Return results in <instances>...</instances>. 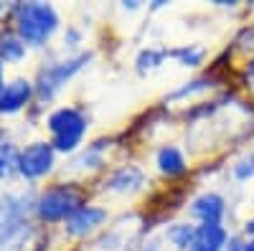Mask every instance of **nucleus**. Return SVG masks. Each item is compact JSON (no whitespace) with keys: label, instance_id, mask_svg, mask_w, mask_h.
<instances>
[{"label":"nucleus","instance_id":"obj_1","mask_svg":"<svg viewBox=\"0 0 254 251\" xmlns=\"http://www.w3.org/2000/svg\"><path fill=\"white\" fill-rule=\"evenodd\" d=\"M59 28V15L49 3H20L15 5V31L26 44L41 46Z\"/></svg>","mask_w":254,"mask_h":251},{"label":"nucleus","instance_id":"obj_2","mask_svg":"<svg viewBox=\"0 0 254 251\" xmlns=\"http://www.w3.org/2000/svg\"><path fill=\"white\" fill-rule=\"evenodd\" d=\"M26 203L23 196H5L0 201V249H18L28 239L31 223L26 218Z\"/></svg>","mask_w":254,"mask_h":251},{"label":"nucleus","instance_id":"obj_3","mask_svg":"<svg viewBox=\"0 0 254 251\" xmlns=\"http://www.w3.org/2000/svg\"><path fill=\"white\" fill-rule=\"evenodd\" d=\"M84 205V193L76 185H54L36 201V211L44 221H69Z\"/></svg>","mask_w":254,"mask_h":251},{"label":"nucleus","instance_id":"obj_4","mask_svg":"<svg viewBox=\"0 0 254 251\" xmlns=\"http://www.w3.org/2000/svg\"><path fill=\"white\" fill-rule=\"evenodd\" d=\"M49 130L54 137V142H51L54 150L71 152L79 148L84 132H87V119L74 107H61L49 117Z\"/></svg>","mask_w":254,"mask_h":251},{"label":"nucleus","instance_id":"obj_5","mask_svg":"<svg viewBox=\"0 0 254 251\" xmlns=\"http://www.w3.org/2000/svg\"><path fill=\"white\" fill-rule=\"evenodd\" d=\"M87 61H89V53H81L76 58L61 61V64H54V66L44 69L41 76H38V97L41 99H51L61 89V84H66V79H71L84 64H87Z\"/></svg>","mask_w":254,"mask_h":251},{"label":"nucleus","instance_id":"obj_6","mask_svg":"<svg viewBox=\"0 0 254 251\" xmlns=\"http://www.w3.org/2000/svg\"><path fill=\"white\" fill-rule=\"evenodd\" d=\"M54 167V145L51 142H33L20 152V165H18V173L36 180L41 175H46Z\"/></svg>","mask_w":254,"mask_h":251},{"label":"nucleus","instance_id":"obj_7","mask_svg":"<svg viewBox=\"0 0 254 251\" xmlns=\"http://www.w3.org/2000/svg\"><path fill=\"white\" fill-rule=\"evenodd\" d=\"M107 221V211L104 208H94V205H81L79 211L66 221V231L71 236H87L89 231H94L97 226H102Z\"/></svg>","mask_w":254,"mask_h":251},{"label":"nucleus","instance_id":"obj_8","mask_svg":"<svg viewBox=\"0 0 254 251\" xmlns=\"http://www.w3.org/2000/svg\"><path fill=\"white\" fill-rule=\"evenodd\" d=\"M33 94V87L26 81V79H15L10 81L8 87L3 89V94H0V112L3 114H13L18 109H23L28 99Z\"/></svg>","mask_w":254,"mask_h":251},{"label":"nucleus","instance_id":"obj_9","mask_svg":"<svg viewBox=\"0 0 254 251\" xmlns=\"http://www.w3.org/2000/svg\"><path fill=\"white\" fill-rule=\"evenodd\" d=\"M226 246V231L219 223H203L196 228L190 251H224Z\"/></svg>","mask_w":254,"mask_h":251},{"label":"nucleus","instance_id":"obj_10","mask_svg":"<svg viewBox=\"0 0 254 251\" xmlns=\"http://www.w3.org/2000/svg\"><path fill=\"white\" fill-rule=\"evenodd\" d=\"M224 198L216 196V193H206L201 198L193 201V205H190V213H193L196 218H201L203 223H219L224 218Z\"/></svg>","mask_w":254,"mask_h":251},{"label":"nucleus","instance_id":"obj_11","mask_svg":"<svg viewBox=\"0 0 254 251\" xmlns=\"http://www.w3.org/2000/svg\"><path fill=\"white\" fill-rule=\"evenodd\" d=\"M158 167H160V173L168 175V178H178V175H183L188 170L183 152L178 148H171V145L160 148V152H158Z\"/></svg>","mask_w":254,"mask_h":251},{"label":"nucleus","instance_id":"obj_12","mask_svg":"<svg viewBox=\"0 0 254 251\" xmlns=\"http://www.w3.org/2000/svg\"><path fill=\"white\" fill-rule=\"evenodd\" d=\"M26 56V41L20 38L18 33H10V31H3L0 33V61L5 64H15Z\"/></svg>","mask_w":254,"mask_h":251},{"label":"nucleus","instance_id":"obj_13","mask_svg":"<svg viewBox=\"0 0 254 251\" xmlns=\"http://www.w3.org/2000/svg\"><path fill=\"white\" fill-rule=\"evenodd\" d=\"M137 185H142V173L137 167H120L107 183L110 191H135Z\"/></svg>","mask_w":254,"mask_h":251},{"label":"nucleus","instance_id":"obj_14","mask_svg":"<svg viewBox=\"0 0 254 251\" xmlns=\"http://www.w3.org/2000/svg\"><path fill=\"white\" fill-rule=\"evenodd\" d=\"M18 165H20V152L10 142H3L0 145V178H10L13 173H18Z\"/></svg>","mask_w":254,"mask_h":251},{"label":"nucleus","instance_id":"obj_15","mask_svg":"<svg viewBox=\"0 0 254 251\" xmlns=\"http://www.w3.org/2000/svg\"><path fill=\"white\" fill-rule=\"evenodd\" d=\"M193 234L196 228L193 226H186V223H178L168 231V239H171L178 249H190V241H193Z\"/></svg>","mask_w":254,"mask_h":251},{"label":"nucleus","instance_id":"obj_16","mask_svg":"<svg viewBox=\"0 0 254 251\" xmlns=\"http://www.w3.org/2000/svg\"><path fill=\"white\" fill-rule=\"evenodd\" d=\"M171 56L181 58V64H186V66H198L203 58V51L201 49H176V51H171Z\"/></svg>","mask_w":254,"mask_h":251},{"label":"nucleus","instance_id":"obj_17","mask_svg":"<svg viewBox=\"0 0 254 251\" xmlns=\"http://www.w3.org/2000/svg\"><path fill=\"white\" fill-rule=\"evenodd\" d=\"M163 58H165V51H142V53H140V58H137V69H140V71L153 69V66H158V64H160Z\"/></svg>","mask_w":254,"mask_h":251},{"label":"nucleus","instance_id":"obj_18","mask_svg":"<svg viewBox=\"0 0 254 251\" xmlns=\"http://www.w3.org/2000/svg\"><path fill=\"white\" fill-rule=\"evenodd\" d=\"M254 175V160H244L239 167H237V178L239 180H247V178H252Z\"/></svg>","mask_w":254,"mask_h":251},{"label":"nucleus","instance_id":"obj_19","mask_svg":"<svg viewBox=\"0 0 254 251\" xmlns=\"http://www.w3.org/2000/svg\"><path fill=\"white\" fill-rule=\"evenodd\" d=\"M229 251H244V244H242L239 239H231V246H229Z\"/></svg>","mask_w":254,"mask_h":251},{"label":"nucleus","instance_id":"obj_20","mask_svg":"<svg viewBox=\"0 0 254 251\" xmlns=\"http://www.w3.org/2000/svg\"><path fill=\"white\" fill-rule=\"evenodd\" d=\"M247 234L254 236V221H247Z\"/></svg>","mask_w":254,"mask_h":251},{"label":"nucleus","instance_id":"obj_21","mask_svg":"<svg viewBox=\"0 0 254 251\" xmlns=\"http://www.w3.org/2000/svg\"><path fill=\"white\" fill-rule=\"evenodd\" d=\"M244 251H254V239H252V241H247V244H244Z\"/></svg>","mask_w":254,"mask_h":251},{"label":"nucleus","instance_id":"obj_22","mask_svg":"<svg viewBox=\"0 0 254 251\" xmlns=\"http://www.w3.org/2000/svg\"><path fill=\"white\" fill-rule=\"evenodd\" d=\"M3 89H5V84H3V66H0V94H3Z\"/></svg>","mask_w":254,"mask_h":251}]
</instances>
